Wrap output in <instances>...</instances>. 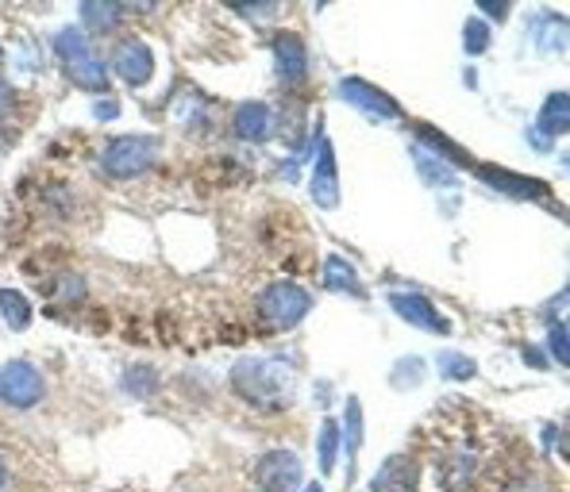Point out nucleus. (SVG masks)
Segmentation results:
<instances>
[{
	"mask_svg": "<svg viewBox=\"0 0 570 492\" xmlns=\"http://www.w3.org/2000/svg\"><path fill=\"white\" fill-rule=\"evenodd\" d=\"M474 477H478V458H474V454H467V450H459V454H447V462H443V489L467 492L470 484H474Z\"/></svg>",
	"mask_w": 570,
	"mask_h": 492,
	"instance_id": "15",
	"label": "nucleus"
},
{
	"mask_svg": "<svg viewBox=\"0 0 570 492\" xmlns=\"http://www.w3.org/2000/svg\"><path fill=\"white\" fill-rule=\"evenodd\" d=\"M313 200L320 204V208H335V204H340V178H335L332 143H320V158H316V173H313Z\"/></svg>",
	"mask_w": 570,
	"mask_h": 492,
	"instance_id": "13",
	"label": "nucleus"
},
{
	"mask_svg": "<svg viewBox=\"0 0 570 492\" xmlns=\"http://www.w3.org/2000/svg\"><path fill=\"white\" fill-rule=\"evenodd\" d=\"M417 170H420V178H425L428 185H435V189H447V185H455V173H452V166H440V161H435L428 151H417Z\"/></svg>",
	"mask_w": 570,
	"mask_h": 492,
	"instance_id": "23",
	"label": "nucleus"
},
{
	"mask_svg": "<svg viewBox=\"0 0 570 492\" xmlns=\"http://www.w3.org/2000/svg\"><path fill=\"white\" fill-rule=\"evenodd\" d=\"M324 285H328L332 293H351V297H363L355 270H351V262H347V258H340V255H332L328 262H324Z\"/></svg>",
	"mask_w": 570,
	"mask_h": 492,
	"instance_id": "17",
	"label": "nucleus"
},
{
	"mask_svg": "<svg viewBox=\"0 0 570 492\" xmlns=\"http://www.w3.org/2000/svg\"><path fill=\"white\" fill-rule=\"evenodd\" d=\"M159 158V139L154 135H119L104 146L101 154V166L109 178L116 181H131L139 173H147Z\"/></svg>",
	"mask_w": 570,
	"mask_h": 492,
	"instance_id": "4",
	"label": "nucleus"
},
{
	"mask_svg": "<svg viewBox=\"0 0 570 492\" xmlns=\"http://www.w3.org/2000/svg\"><path fill=\"white\" fill-rule=\"evenodd\" d=\"M231 389L263 412H281L297 400V370L290 358H243L231 365Z\"/></svg>",
	"mask_w": 570,
	"mask_h": 492,
	"instance_id": "1",
	"label": "nucleus"
},
{
	"mask_svg": "<svg viewBox=\"0 0 570 492\" xmlns=\"http://www.w3.org/2000/svg\"><path fill=\"white\" fill-rule=\"evenodd\" d=\"M0 315H4V323H9L12 332H24L27 323H31V305H27L24 293L0 289Z\"/></svg>",
	"mask_w": 570,
	"mask_h": 492,
	"instance_id": "20",
	"label": "nucleus"
},
{
	"mask_svg": "<svg viewBox=\"0 0 570 492\" xmlns=\"http://www.w3.org/2000/svg\"><path fill=\"white\" fill-rule=\"evenodd\" d=\"M43 289H47V297H51L54 305H62V308H74V305L86 300V281L77 277V273H59V277L47 281Z\"/></svg>",
	"mask_w": 570,
	"mask_h": 492,
	"instance_id": "18",
	"label": "nucleus"
},
{
	"mask_svg": "<svg viewBox=\"0 0 570 492\" xmlns=\"http://www.w3.org/2000/svg\"><path fill=\"white\" fill-rule=\"evenodd\" d=\"M482 12H485V16H494V20H502V16H505V9H502V4H485Z\"/></svg>",
	"mask_w": 570,
	"mask_h": 492,
	"instance_id": "33",
	"label": "nucleus"
},
{
	"mask_svg": "<svg viewBox=\"0 0 570 492\" xmlns=\"http://www.w3.org/2000/svg\"><path fill=\"white\" fill-rule=\"evenodd\" d=\"M547 347H552V354H555V362H559V365L570 362V354H567V323H562V320L552 323V332H547Z\"/></svg>",
	"mask_w": 570,
	"mask_h": 492,
	"instance_id": "27",
	"label": "nucleus"
},
{
	"mask_svg": "<svg viewBox=\"0 0 570 492\" xmlns=\"http://www.w3.org/2000/svg\"><path fill=\"white\" fill-rule=\"evenodd\" d=\"M308 308H313L308 289H301L293 281H274V285H266V289L258 293L255 312H258V323H263V332H290V327H297V323L305 320Z\"/></svg>",
	"mask_w": 570,
	"mask_h": 492,
	"instance_id": "2",
	"label": "nucleus"
},
{
	"mask_svg": "<svg viewBox=\"0 0 570 492\" xmlns=\"http://www.w3.org/2000/svg\"><path fill=\"white\" fill-rule=\"evenodd\" d=\"M524 358H528V362H532V365L547 362V358H544V354H540V350H524Z\"/></svg>",
	"mask_w": 570,
	"mask_h": 492,
	"instance_id": "34",
	"label": "nucleus"
},
{
	"mask_svg": "<svg viewBox=\"0 0 570 492\" xmlns=\"http://www.w3.org/2000/svg\"><path fill=\"white\" fill-rule=\"evenodd\" d=\"M54 54H59L66 74L74 77L81 89H89V93H104V89H109V69H104V62L97 59V51L89 47V39L81 31L62 27V31L54 35Z\"/></svg>",
	"mask_w": 570,
	"mask_h": 492,
	"instance_id": "3",
	"label": "nucleus"
},
{
	"mask_svg": "<svg viewBox=\"0 0 570 492\" xmlns=\"http://www.w3.org/2000/svg\"><path fill=\"white\" fill-rule=\"evenodd\" d=\"M274 66H278L281 81H301V77H305V69H308L305 43H301L293 31L274 35Z\"/></svg>",
	"mask_w": 570,
	"mask_h": 492,
	"instance_id": "12",
	"label": "nucleus"
},
{
	"mask_svg": "<svg viewBox=\"0 0 570 492\" xmlns=\"http://www.w3.org/2000/svg\"><path fill=\"white\" fill-rule=\"evenodd\" d=\"M47 385H43V374L35 370L31 362H9L0 370V400L9 407H35L43 400Z\"/></svg>",
	"mask_w": 570,
	"mask_h": 492,
	"instance_id": "5",
	"label": "nucleus"
},
{
	"mask_svg": "<svg viewBox=\"0 0 570 492\" xmlns=\"http://www.w3.org/2000/svg\"><path fill=\"white\" fill-rule=\"evenodd\" d=\"M316 454H320V469H324V474H332V469H335V454H340V424L324 419L320 442H316Z\"/></svg>",
	"mask_w": 570,
	"mask_h": 492,
	"instance_id": "21",
	"label": "nucleus"
},
{
	"mask_svg": "<svg viewBox=\"0 0 570 492\" xmlns=\"http://www.w3.org/2000/svg\"><path fill=\"white\" fill-rule=\"evenodd\" d=\"M4 477H9V469H4V462H0V484H4Z\"/></svg>",
	"mask_w": 570,
	"mask_h": 492,
	"instance_id": "36",
	"label": "nucleus"
},
{
	"mask_svg": "<svg viewBox=\"0 0 570 492\" xmlns=\"http://www.w3.org/2000/svg\"><path fill=\"white\" fill-rule=\"evenodd\" d=\"M112 69H116L128 86H147L151 81V74H154V54H151V47L143 43V39H119L116 43V51H112Z\"/></svg>",
	"mask_w": 570,
	"mask_h": 492,
	"instance_id": "7",
	"label": "nucleus"
},
{
	"mask_svg": "<svg viewBox=\"0 0 570 492\" xmlns=\"http://www.w3.org/2000/svg\"><path fill=\"white\" fill-rule=\"evenodd\" d=\"M12 104H16V93H12V86H9V81H4V77H0V119L9 116Z\"/></svg>",
	"mask_w": 570,
	"mask_h": 492,
	"instance_id": "30",
	"label": "nucleus"
},
{
	"mask_svg": "<svg viewBox=\"0 0 570 492\" xmlns=\"http://www.w3.org/2000/svg\"><path fill=\"white\" fill-rule=\"evenodd\" d=\"M255 481L263 492H297L305 481V469H301V458L293 450H270L258 458Z\"/></svg>",
	"mask_w": 570,
	"mask_h": 492,
	"instance_id": "6",
	"label": "nucleus"
},
{
	"mask_svg": "<svg viewBox=\"0 0 570 492\" xmlns=\"http://www.w3.org/2000/svg\"><path fill=\"white\" fill-rule=\"evenodd\" d=\"M93 116H97V119H116V116H119V104H116V101H101V104L93 108Z\"/></svg>",
	"mask_w": 570,
	"mask_h": 492,
	"instance_id": "32",
	"label": "nucleus"
},
{
	"mask_svg": "<svg viewBox=\"0 0 570 492\" xmlns=\"http://www.w3.org/2000/svg\"><path fill=\"white\" fill-rule=\"evenodd\" d=\"M417 481H420L417 462L397 454V458H385V466L370 481V492H417Z\"/></svg>",
	"mask_w": 570,
	"mask_h": 492,
	"instance_id": "11",
	"label": "nucleus"
},
{
	"mask_svg": "<svg viewBox=\"0 0 570 492\" xmlns=\"http://www.w3.org/2000/svg\"><path fill=\"white\" fill-rule=\"evenodd\" d=\"M119 16H124V9L112 4V0H89V4H81V24L93 35H109L119 24Z\"/></svg>",
	"mask_w": 570,
	"mask_h": 492,
	"instance_id": "16",
	"label": "nucleus"
},
{
	"mask_svg": "<svg viewBox=\"0 0 570 492\" xmlns=\"http://www.w3.org/2000/svg\"><path fill=\"white\" fill-rule=\"evenodd\" d=\"M124 389H128L131 397H151V392L159 389V374H154L151 365H131L128 374H124Z\"/></svg>",
	"mask_w": 570,
	"mask_h": 492,
	"instance_id": "25",
	"label": "nucleus"
},
{
	"mask_svg": "<svg viewBox=\"0 0 570 492\" xmlns=\"http://www.w3.org/2000/svg\"><path fill=\"white\" fill-rule=\"evenodd\" d=\"M301 492H324V489H320V484H305Z\"/></svg>",
	"mask_w": 570,
	"mask_h": 492,
	"instance_id": "35",
	"label": "nucleus"
},
{
	"mask_svg": "<svg viewBox=\"0 0 570 492\" xmlns=\"http://www.w3.org/2000/svg\"><path fill=\"white\" fill-rule=\"evenodd\" d=\"M478 178L490 181V185H494L497 193L520 196V200H540V196H547V189L540 185L536 178H520V173L497 170V166H482V170H478Z\"/></svg>",
	"mask_w": 570,
	"mask_h": 492,
	"instance_id": "14",
	"label": "nucleus"
},
{
	"mask_svg": "<svg viewBox=\"0 0 570 492\" xmlns=\"http://www.w3.org/2000/svg\"><path fill=\"white\" fill-rule=\"evenodd\" d=\"M435 365H440V374L447 377V381H470L474 377V358L467 354H452V350H443L440 358H435Z\"/></svg>",
	"mask_w": 570,
	"mask_h": 492,
	"instance_id": "22",
	"label": "nucleus"
},
{
	"mask_svg": "<svg viewBox=\"0 0 570 492\" xmlns=\"http://www.w3.org/2000/svg\"><path fill=\"white\" fill-rule=\"evenodd\" d=\"M390 308L405 323H413V327H425V332H435V335L452 332V323L443 320V315L432 308V300L420 297V293H390Z\"/></svg>",
	"mask_w": 570,
	"mask_h": 492,
	"instance_id": "10",
	"label": "nucleus"
},
{
	"mask_svg": "<svg viewBox=\"0 0 570 492\" xmlns=\"http://www.w3.org/2000/svg\"><path fill=\"white\" fill-rule=\"evenodd\" d=\"M567 93H552L544 101V108H540V131H544V139L547 135H562V131H567Z\"/></svg>",
	"mask_w": 570,
	"mask_h": 492,
	"instance_id": "19",
	"label": "nucleus"
},
{
	"mask_svg": "<svg viewBox=\"0 0 570 492\" xmlns=\"http://www.w3.org/2000/svg\"><path fill=\"white\" fill-rule=\"evenodd\" d=\"M231 131H236L243 143H266V139L278 135V112L263 101L239 104L236 116H231Z\"/></svg>",
	"mask_w": 570,
	"mask_h": 492,
	"instance_id": "8",
	"label": "nucleus"
},
{
	"mask_svg": "<svg viewBox=\"0 0 570 492\" xmlns=\"http://www.w3.org/2000/svg\"><path fill=\"white\" fill-rule=\"evenodd\" d=\"M417 135L425 139V143L440 146V151H443V158H459V161H463V151H459V146H455V143H447V139H443L440 131H432V128H420Z\"/></svg>",
	"mask_w": 570,
	"mask_h": 492,
	"instance_id": "29",
	"label": "nucleus"
},
{
	"mask_svg": "<svg viewBox=\"0 0 570 492\" xmlns=\"http://www.w3.org/2000/svg\"><path fill=\"white\" fill-rule=\"evenodd\" d=\"M502 492H544V484H536L532 477H517V481H509Z\"/></svg>",
	"mask_w": 570,
	"mask_h": 492,
	"instance_id": "31",
	"label": "nucleus"
},
{
	"mask_svg": "<svg viewBox=\"0 0 570 492\" xmlns=\"http://www.w3.org/2000/svg\"><path fill=\"white\" fill-rule=\"evenodd\" d=\"M463 47H467V54H485L490 51V27L482 20H470L467 35H463Z\"/></svg>",
	"mask_w": 570,
	"mask_h": 492,
	"instance_id": "26",
	"label": "nucleus"
},
{
	"mask_svg": "<svg viewBox=\"0 0 570 492\" xmlns=\"http://www.w3.org/2000/svg\"><path fill=\"white\" fill-rule=\"evenodd\" d=\"M340 96L347 104H355V108H363L366 116H375V119H397L401 116V104L390 101V93L366 86V81H358V77H343Z\"/></svg>",
	"mask_w": 570,
	"mask_h": 492,
	"instance_id": "9",
	"label": "nucleus"
},
{
	"mask_svg": "<svg viewBox=\"0 0 570 492\" xmlns=\"http://www.w3.org/2000/svg\"><path fill=\"white\" fill-rule=\"evenodd\" d=\"M340 439H347V454L358 458V446H363V407H358V400H347V419L340 427Z\"/></svg>",
	"mask_w": 570,
	"mask_h": 492,
	"instance_id": "24",
	"label": "nucleus"
},
{
	"mask_svg": "<svg viewBox=\"0 0 570 492\" xmlns=\"http://www.w3.org/2000/svg\"><path fill=\"white\" fill-rule=\"evenodd\" d=\"M409 370H425V362H417V358H401L397 374H393V385H397V389H409L417 377H425V374H409Z\"/></svg>",
	"mask_w": 570,
	"mask_h": 492,
	"instance_id": "28",
	"label": "nucleus"
}]
</instances>
